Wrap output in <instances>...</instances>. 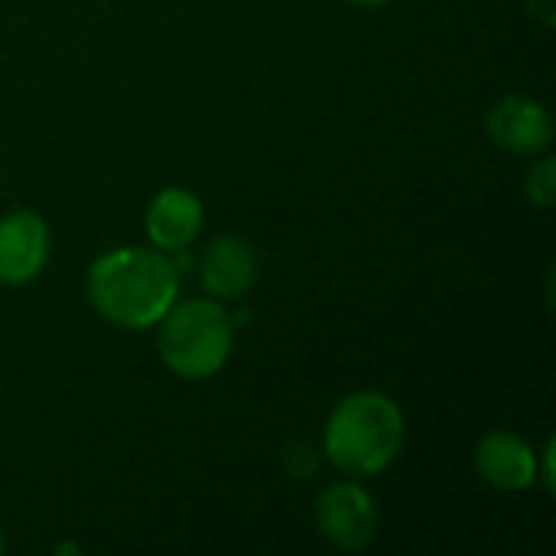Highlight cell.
<instances>
[{
    "mask_svg": "<svg viewBox=\"0 0 556 556\" xmlns=\"http://www.w3.org/2000/svg\"><path fill=\"white\" fill-rule=\"evenodd\" d=\"M179 296V277L163 251L117 248L88 270L91 306L121 329L156 326Z\"/></svg>",
    "mask_w": 556,
    "mask_h": 556,
    "instance_id": "cell-1",
    "label": "cell"
},
{
    "mask_svg": "<svg viewBox=\"0 0 556 556\" xmlns=\"http://www.w3.org/2000/svg\"><path fill=\"white\" fill-rule=\"evenodd\" d=\"M404 433V414L388 394L355 391L329 414L323 453L349 476H378L401 453Z\"/></svg>",
    "mask_w": 556,
    "mask_h": 556,
    "instance_id": "cell-2",
    "label": "cell"
},
{
    "mask_svg": "<svg viewBox=\"0 0 556 556\" xmlns=\"http://www.w3.org/2000/svg\"><path fill=\"white\" fill-rule=\"evenodd\" d=\"M156 326L163 365L186 381L218 375L235 345L231 316L215 300H189L179 306L173 303Z\"/></svg>",
    "mask_w": 556,
    "mask_h": 556,
    "instance_id": "cell-3",
    "label": "cell"
},
{
    "mask_svg": "<svg viewBox=\"0 0 556 556\" xmlns=\"http://www.w3.org/2000/svg\"><path fill=\"white\" fill-rule=\"evenodd\" d=\"M316 528L339 551H365L378 534V505L358 482H332L316 498Z\"/></svg>",
    "mask_w": 556,
    "mask_h": 556,
    "instance_id": "cell-4",
    "label": "cell"
},
{
    "mask_svg": "<svg viewBox=\"0 0 556 556\" xmlns=\"http://www.w3.org/2000/svg\"><path fill=\"white\" fill-rule=\"evenodd\" d=\"M49 261V225L36 212L0 218V283H29Z\"/></svg>",
    "mask_w": 556,
    "mask_h": 556,
    "instance_id": "cell-5",
    "label": "cell"
},
{
    "mask_svg": "<svg viewBox=\"0 0 556 556\" xmlns=\"http://www.w3.org/2000/svg\"><path fill=\"white\" fill-rule=\"evenodd\" d=\"M485 127L489 137L508 153H541L551 147L554 137L547 108L525 94H508L498 104H492Z\"/></svg>",
    "mask_w": 556,
    "mask_h": 556,
    "instance_id": "cell-6",
    "label": "cell"
},
{
    "mask_svg": "<svg viewBox=\"0 0 556 556\" xmlns=\"http://www.w3.org/2000/svg\"><path fill=\"white\" fill-rule=\"evenodd\" d=\"M205 222V208L195 192L182 186H166L153 195L147 208V238L156 244V251H182L189 248Z\"/></svg>",
    "mask_w": 556,
    "mask_h": 556,
    "instance_id": "cell-7",
    "label": "cell"
},
{
    "mask_svg": "<svg viewBox=\"0 0 556 556\" xmlns=\"http://www.w3.org/2000/svg\"><path fill=\"white\" fill-rule=\"evenodd\" d=\"M476 466L482 479L498 492H525L541 476L538 453L531 450V443L505 430H492L482 437L476 450Z\"/></svg>",
    "mask_w": 556,
    "mask_h": 556,
    "instance_id": "cell-8",
    "label": "cell"
},
{
    "mask_svg": "<svg viewBox=\"0 0 556 556\" xmlns=\"http://www.w3.org/2000/svg\"><path fill=\"white\" fill-rule=\"evenodd\" d=\"M257 277V257L244 238L222 235L215 238L202 254V283L212 296L235 300L244 290H251Z\"/></svg>",
    "mask_w": 556,
    "mask_h": 556,
    "instance_id": "cell-9",
    "label": "cell"
},
{
    "mask_svg": "<svg viewBox=\"0 0 556 556\" xmlns=\"http://www.w3.org/2000/svg\"><path fill=\"white\" fill-rule=\"evenodd\" d=\"M528 199L541 208H551L556 202V163L547 156L528 173Z\"/></svg>",
    "mask_w": 556,
    "mask_h": 556,
    "instance_id": "cell-10",
    "label": "cell"
},
{
    "mask_svg": "<svg viewBox=\"0 0 556 556\" xmlns=\"http://www.w3.org/2000/svg\"><path fill=\"white\" fill-rule=\"evenodd\" d=\"M544 482H547V489H554V440L544 450Z\"/></svg>",
    "mask_w": 556,
    "mask_h": 556,
    "instance_id": "cell-11",
    "label": "cell"
},
{
    "mask_svg": "<svg viewBox=\"0 0 556 556\" xmlns=\"http://www.w3.org/2000/svg\"><path fill=\"white\" fill-rule=\"evenodd\" d=\"M355 7H381V3H391V0H349Z\"/></svg>",
    "mask_w": 556,
    "mask_h": 556,
    "instance_id": "cell-12",
    "label": "cell"
},
{
    "mask_svg": "<svg viewBox=\"0 0 556 556\" xmlns=\"http://www.w3.org/2000/svg\"><path fill=\"white\" fill-rule=\"evenodd\" d=\"M0 554H3V538H0Z\"/></svg>",
    "mask_w": 556,
    "mask_h": 556,
    "instance_id": "cell-13",
    "label": "cell"
}]
</instances>
